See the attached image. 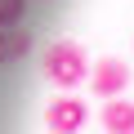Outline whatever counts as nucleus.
I'll return each instance as SVG.
<instances>
[{"instance_id": "obj_2", "label": "nucleus", "mask_w": 134, "mask_h": 134, "mask_svg": "<svg viewBox=\"0 0 134 134\" xmlns=\"http://www.w3.org/2000/svg\"><path fill=\"white\" fill-rule=\"evenodd\" d=\"M85 121H90V107H85L81 98H72V94H63V98H54V103L45 107L49 134H81Z\"/></svg>"}, {"instance_id": "obj_3", "label": "nucleus", "mask_w": 134, "mask_h": 134, "mask_svg": "<svg viewBox=\"0 0 134 134\" xmlns=\"http://www.w3.org/2000/svg\"><path fill=\"white\" fill-rule=\"evenodd\" d=\"M130 85V67L121 58H98L94 72H90V90L107 103V98H121V90Z\"/></svg>"}, {"instance_id": "obj_4", "label": "nucleus", "mask_w": 134, "mask_h": 134, "mask_svg": "<svg viewBox=\"0 0 134 134\" xmlns=\"http://www.w3.org/2000/svg\"><path fill=\"white\" fill-rule=\"evenodd\" d=\"M103 130L107 134H134V103L130 98H107L103 103Z\"/></svg>"}, {"instance_id": "obj_5", "label": "nucleus", "mask_w": 134, "mask_h": 134, "mask_svg": "<svg viewBox=\"0 0 134 134\" xmlns=\"http://www.w3.org/2000/svg\"><path fill=\"white\" fill-rule=\"evenodd\" d=\"M31 54V31L27 27H0V63H18Z\"/></svg>"}, {"instance_id": "obj_1", "label": "nucleus", "mask_w": 134, "mask_h": 134, "mask_svg": "<svg viewBox=\"0 0 134 134\" xmlns=\"http://www.w3.org/2000/svg\"><path fill=\"white\" fill-rule=\"evenodd\" d=\"M40 67H45V81L58 85V90H76V85L90 81V72H94L90 58H85V45H76V40H54V45L45 49Z\"/></svg>"}, {"instance_id": "obj_6", "label": "nucleus", "mask_w": 134, "mask_h": 134, "mask_svg": "<svg viewBox=\"0 0 134 134\" xmlns=\"http://www.w3.org/2000/svg\"><path fill=\"white\" fill-rule=\"evenodd\" d=\"M27 0H0V27H23Z\"/></svg>"}]
</instances>
